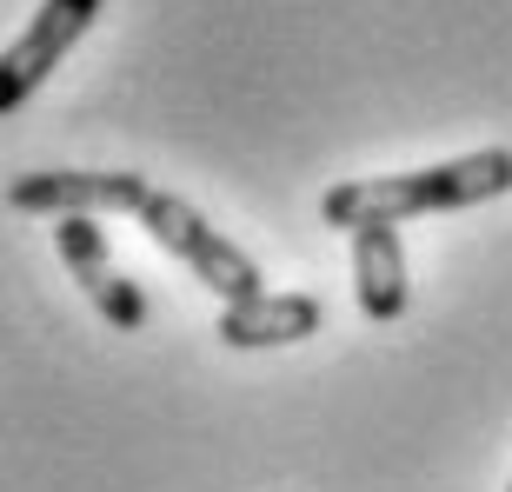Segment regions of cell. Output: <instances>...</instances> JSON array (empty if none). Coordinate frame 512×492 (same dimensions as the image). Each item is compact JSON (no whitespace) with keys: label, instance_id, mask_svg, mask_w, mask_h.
I'll return each mask as SVG.
<instances>
[{"label":"cell","instance_id":"obj_1","mask_svg":"<svg viewBox=\"0 0 512 492\" xmlns=\"http://www.w3.org/2000/svg\"><path fill=\"white\" fill-rule=\"evenodd\" d=\"M512 193V147H479L466 160H439V167L413 173H366V180H340L326 187L320 220L326 227H366V220H419V213H453Z\"/></svg>","mask_w":512,"mask_h":492},{"label":"cell","instance_id":"obj_2","mask_svg":"<svg viewBox=\"0 0 512 492\" xmlns=\"http://www.w3.org/2000/svg\"><path fill=\"white\" fill-rule=\"evenodd\" d=\"M140 227H147L153 240L167 246L173 260H187V266H193V280L207 286V293H220V306L266 293L260 266H253L220 227H207V220H200V213H193L180 193H147V207H140Z\"/></svg>","mask_w":512,"mask_h":492},{"label":"cell","instance_id":"obj_3","mask_svg":"<svg viewBox=\"0 0 512 492\" xmlns=\"http://www.w3.org/2000/svg\"><path fill=\"white\" fill-rule=\"evenodd\" d=\"M94 20H100V0H40L34 20H27V34L7 40V54H0V114L27 107V94L74 54V40L87 34Z\"/></svg>","mask_w":512,"mask_h":492},{"label":"cell","instance_id":"obj_4","mask_svg":"<svg viewBox=\"0 0 512 492\" xmlns=\"http://www.w3.org/2000/svg\"><path fill=\"white\" fill-rule=\"evenodd\" d=\"M94 220L100 213H60L54 220L60 260H67V273L80 280V293L94 300V313L114 326V333H140V326H147V293L114 266V253H107V240H100Z\"/></svg>","mask_w":512,"mask_h":492},{"label":"cell","instance_id":"obj_5","mask_svg":"<svg viewBox=\"0 0 512 492\" xmlns=\"http://www.w3.org/2000/svg\"><path fill=\"white\" fill-rule=\"evenodd\" d=\"M147 180L140 173H87V167H54V173H20L7 200L14 213H140L147 207Z\"/></svg>","mask_w":512,"mask_h":492},{"label":"cell","instance_id":"obj_6","mask_svg":"<svg viewBox=\"0 0 512 492\" xmlns=\"http://www.w3.org/2000/svg\"><path fill=\"white\" fill-rule=\"evenodd\" d=\"M326 326L313 293H253V300H227L220 306V340L240 353H266V346H300Z\"/></svg>","mask_w":512,"mask_h":492},{"label":"cell","instance_id":"obj_7","mask_svg":"<svg viewBox=\"0 0 512 492\" xmlns=\"http://www.w3.org/2000/svg\"><path fill=\"white\" fill-rule=\"evenodd\" d=\"M353 293H360V313L373 326H393L413 300L406 286V246H399V220H366L353 227Z\"/></svg>","mask_w":512,"mask_h":492},{"label":"cell","instance_id":"obj_8","mask_svg":"<svg viewBox=\"0 0 512 492\" xmlns=\"http://www.w3.org/2000/svg\"><path fill=\"white\" fill-rule=\"evenodd\" d=\"M506 492H512V486H506Z\"/></svg>","mask_w":512,"mask_h":492}]
</instances>
